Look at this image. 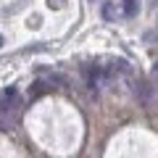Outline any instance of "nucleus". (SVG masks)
Returning <instances> with one entry per match:
<instances>
[{"mask_svg": "<svg viewBox=\"0 0 158 158\" xmlns=\"http://www.w3.org/2000/svg\"><path fill=\"white\" fill-rule=\"evenodd\" d=\"M82 74H85V85L87 87H100L103 82L108 79V71L103 66H98V63H90V66L82 69Z\"/></svg>", "mask_w": 158, "mask_h": 158, "instance_id": "1", "label": "nucleus"}, {"mask_svg": "<svg viewBox=\"0 0 158 158\" xmlns=\"http://www.w3.org/2000/svg\"><path fill=\"white\" fill-rule=\"evenodd\" d=\"M135 95H137V100L142 103V106H153V100H156V90H153V85L148 82V79H137L135 82Z\"/></svg>", "mask_w": 158, "mask_h": 158, "instance_id": "2", "label": "nucleus"}, {"mask_svg": "<svg viewBox=\"0 0 158 158\" xmlns=\"http://www.w3.org/2000/svg\"><path fill=\"white\" fill-rule=\"evenodd\" d=\"M13 98H16V90H13V87H8V90H3L0 92V111H8V100H13Z\"/></svg>", "mask_w": 158, "mask_h": 158, "instance_id": "3", "label": "nucleus"}, {"mask_svg": "<svg viewBox=\"0 0 158 158\" xmlns=\"http://www.w3.org/2000/svg\"><path fill=\"white\" fill-rule=\"evenodd\" d=\"M140 13V0H124V16H137Z\"/></svg>", "mask_w": 158, "mask_h": 158, "instance_id": "4", "label": "nucleus"}, {"mask_svg": "<svg viewBox=\"0 0 158 158\" xmlns=\"http://www.w3.org/2000/svg\"><path fill=\"white\" fill-rule=\"evenodd\" d=\"M45 90H48V87H45V82H34V87L29 90V95H32V98H40Z\"/></svg>", "mask_w": 158, "mask_h": 158, "instance_id": "5", "label": "nucleus"}, {"mask_svg": "<svg viewBox=\"0 0 158 158\" xmlns=\"http://www.w3.org/2000/svg\"><path fill=\"white\" fill-rule=\"evenodd\" d=\"M103 19H106V21L113 19V6H103Z\"/></svg>", "mask_w": 158, "mask_h": 158, "instance_id": "6", "label": "nucleus"}, {"mask_svg": "<svg viewBox=\"0 0 158 158\" xmlns=\"http://www.w3.org/2000/svg\"><path fill=\"white\" fill-rule=\"evenodd\" d=\"M50 8H66V0H48Z\"/></svg>", "mask_w": 158, "mask_h": 158, "instance_id": "7", "label": "nucleus"}, {"mask_svg": "<svg viewBox=\"0 0 158 158\" xmlns=\"http://www.w3.org/2000/svg\"><path fill=\"white\" fill-rule=\"evenodd\" d=\"M0 48H3V34H0Z\"/></svg>", "mask_w": 158, "mask_h": 158, "instance_id": "8", "label": "nucleus"}, {"mask_svg": "<svg viewBox=\"0 0 158 158\" xmlns=\"http://www.w3.org/2000/svg\"><path fill=\"white\" fill-rule=\"evenodd\" d=\"M153 71H156V74H158V63H156V69H153Z\"/></svg>", "mask_w": 158, "mask_h": 158, "instance_id": "9", "label": "nucleus"}]
</instances>
